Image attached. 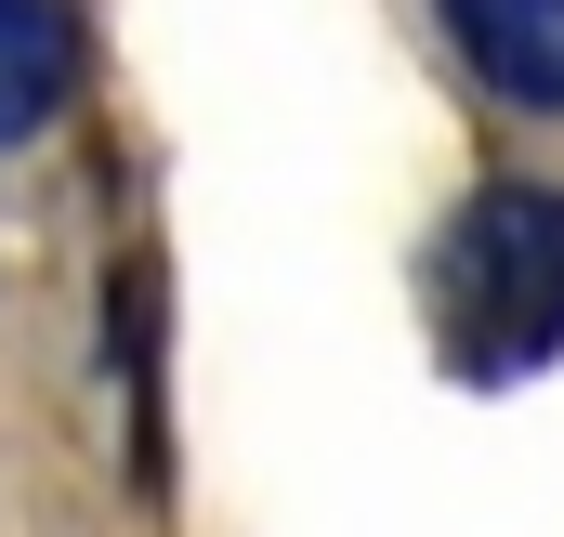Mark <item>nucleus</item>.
I'll list each match as a JSON object with an SVG mask.
<instances>
[{
  "mask_svg": "<svg viewBox=\"0 0 564 537\" xmlns=\"http://www.w3.org/2000/svg\"><path fill=\"white\" fill-rule=\"evenodd\" d=\"M433 302H446V354L473 381H525L564 341V184H539V171L473 184L433 237Z\"/></svg>",
  "mask_w": 564,
  "mask_h": 537,
  "instance_id": "nucleus-1",
  "label": "nucleus"
},
{
  "mask_svg": "<svg viewBox=\"0 0 564 537\" xmlns=\"http://www.w3.org/2000/svg\"><path fill=\"white\" fill-rule=\"evenodd\" d=\"M433 13L512 119H564V0H433Z\"/></svg>",
  "mask_w": 564,
  "mask_h": 537,
  "instance_id": "nucleus-2",
  "label": "nucleus"
},
{
  "mask_svg": "<svg viewBox=\"0 0 564 537\" xmlns=\"http://www.w3.org/2000/svg\"><path fill=\"white\" fill-rule=\"evenodd\" d=\"M79 0H0V144H40L79 92Z\"/></svg>",
  "mask_w": 564,
  "mask_h": 537,
  "instance_id": "nucleus-3",
  "label": "nucleus"
}]
</instances>
